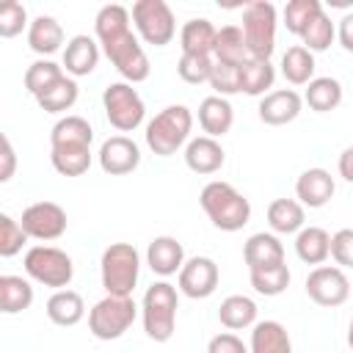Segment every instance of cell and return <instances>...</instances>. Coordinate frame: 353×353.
<instances>
[{"instance_id":"28","label":"cell","mask_w":353,"mask_h":353,"mask_svg":"<svg viewBox=\"0 0 353 353\" xmlns=\"http://www.w3.org/2000/svg\"><path fill=\"white\" fill-rule=\"evenodd\" d=\"M50 163L61 176H83L91 168V146L83 143L50 146Z\"/></svg>"},{"instance_id":"18","label":"cell","mask_w":353,"mask_h":353,"mask_svg":"<svg viewBox=\"0 0 353 353\" xmlns=\"http://www.w3.org/2000/svg\"><path fill=\"white\" fill-rule=\"evenodd\" d=\"M99 63V41L94 36L77 33L63 47V69L69 77H85Z\"/></svg>"},{"instance_id":"10","label":"cell","mask_w":353,"mask_h":353,"mask_svg":"<svg viewBox=\"0 0 353 353\" xmlns=\"http://www.w3.org/2000/svg\"><path fill=\"white\" fill-rule=\"evenodd\" d=\"M130 17L138 36L152 47H165L176 36V19L165 0H138L132 3Z\"/></svg>"},{"instance_id":"12","label":"cell","mask_w":353,"mask_h":353,"mask_svg":"<svg viewBox=\"0 0 353 353\" xmlns=\"http://www.w3.org/2000/svg\"><path fill=\"white\" fill-rule=\"evenodd\" d=\"M25 234L30 240H41V243H50V240H58L63 232H66V210L55 201H36L30 207L22 210V218H19Z\"/></svg>"},{"instance_id":"8","label":"cell","mask_w":353,"mask_h":353,"mask_svg":"<svg viewBox=\"0 0 353 353\" xmlns=\"http://www.w3.org/2000/svg\"><path fill=\"white\" fill-rule=\"evenodd\" d=\"M276 25H279V14L273 3L254 0L243 8V36L251 58L270 61L276 50Z\"/></svg>"},{"instance_id":"31","label":"cell","mask_w":353,"mask_h":353,"mask_svg":"<svg viewBox=\"0 0 353 353\" xmlns=\"http://www.w3.org/2000/svg\"><path fill=\"white\" fill-rule=\"evenodd\" d=\"M30 303H33L30 281L22 276L3 273L0 276V312L3 314H19V312L30 309Z\"/></svg>"},{"instance_id":"33","label":"cell","mask_w":353,"mask_h":353,"mask_svg":"<svg viewBox=\"0 0 353 353\" xmlns=\"http://www.w3.org/2000/svg\"><path fill=\"white\" fill-rule=\"evenodd\" d=\"M212 55H215V61L243 66V63L251 58V55H248L245 36H243V28H237V25H223V28H218V39H215Z\"/></svg>"},{"instance_id":"41","label":"cell","mask_w":353,"mask_h":353,"mask_svg":"<svg viewBox=\"0 0 353 353\" xmlns=\"http://www.w3.org/2000/svg\"><path fill=\"white\" fill-rule=\"evenodd\" d=\"M28 240H30V237L25 234L22 223H19L17 218H11L8 212H3V215H0V256L8 259V256H14V254H19Z\"/></svg>"},{"instance_id":"26","label":"cell","mask_w":353,"mask_h":353,"mask_svg":"<svg viewBox=\"0 0 353 353\" xmlns=\"http://www.w3.org/2000/svg\"><path fill=\"white\" fill-rule=\"evenodd\" d=\"M28 44L36 55H52L61 50L63 44V28L55 17H47V14H39L36 19H30V28H28Z\"/></svg>"},{"instance_id":"40","label":"cell","mask_w":353,"mask_h":353,"mask_svg":"<svg viewBox=\"0 0 353 353\" xmlns=\"http://www.w3.org/2000/svg\"><path fill=\"white\" fill-rule=\"evenodd\" d=\"M323 11V3L320 0H290L287 6H284V28L292 33V36H298L301 39V33H303V28L317 17Z\"/></svg>"},{"instance_id":"11","label":"cell","mask_w":353,"mask_h":353,"mask_svg":"<svg viewBox=\"0 0 353 353\" xmlns=\"http://www.w3.org/2000/svg\"><path fill=\"white\" fill-rule=\"evenodd\" d=\"M306 295L317 306L334 309V306H342L350 298V281H347L342 268H336V265H317L306 276Z\"/></svg>"},{"instance_id":"34","label":"cell","mask_w":353,"mask_h":353,"mask_svg":"<svg viewBox=\"0 0 353 353\" xmlns=\"http://www.w3.org/2000/svg\"><path fill=\"white\" fill-rule=\"evenodd\" d=\"M303 102H306L314 113L336 110L339 102H342V83H339L336 77H314V80L306 85Z\"/></svg>"},{"instance_id":"20","label":"cell","mask_w":353,"mask_h":353,"mask_svg":"<svg viewBox=\"0 0 353 353\" xmlns=\"http://www.w3.org/2000/svg\"><path fill=\"white\" fill-rule=\"evenodd\" d=\"M243 262L248 270H262L284 262V245L273 232H256L243 243Z\"/></svg>"},{"instance_id":"39","label":"cell","mask_w":353,"mask_h":353,"mask_svg":"<svg viewBox=\"0 0 353 353\" xmlns=\"http://www.w3.org/2000/svg\"><path fill=\"white\" fill-rule=\"evenodd\" d=\"M334 39H336V25L331 22V17H328L325 11H320V14L303 28V33H301V41H303V47H306L309 52H323V50H328V47L334 44Z\"/></svg>"},{"instance_id":"7","label":"cell","mask_w":353,"mask_h":353,"mask_svg":"<svg viewBox=\"0 0 353 353\" xmlns=\"http://www.w3.org/2000/svg\"><path fill=\"white\" fill-rule=\"evenodd\" d=\"M25 273L36 284L52 287V290H66L74 279V262L66 251L55 245H33L25 254Z\"/></svg>"},{"instance_id":"48","label":"cell","mask_w":353,"mask_h":353,"mask_svg":"<svg viewBox=\"0 0 353 353\" xmlns=\"http://www.w3.org/2000/svg\"><path fill=\"white\" fill-rule=\"evenodd\" d=\"M336 39H339L342 50L353 52V11L339 19V25H336Z\"/></svg>"},{"instance_id":"5","label":"cell","mask_w":353,"mask_h":353,"mask_svg":"<svg viewBox=\"0 0 353 353\" xmlns=\"http://www.w3.org/2000/svg\"><path fill=\"white\" fill-rule=\"evenodd\" d=\"M141 273V254L132 243H110L99 259V279L105 295H132Z\"/></svg>"},{"instance_id":"37","label":"cell","mask_w":353,"mask_h":353,"mask_svg":"<svg viewBox=\"0 0 353 353\" xmlns=\"http://www.w3.org/2000/svg\"><path fill=\"white\" fill-rule=\"evenodd\" d=\"M66 72H63V63H55V61H50V58H39V61H33L28 69H25V88H28V94H33V99L41 94V91H47L52 83H58L61 77H63Z\"/></svg>"},{"instance_id":"38","label":"cell","mask_w":353,"mask_h":353,"mask_svg":"<svg viewBox=\"0 0 353 353\" xmlns=\"http://www.w3.org/2000/svg\"><path fill=\"white\" fill-rule=\"evenodd\" d=\"M248 279H251V287L265 295V298H276L281 295L287 287H290V268L287 262L281 265H273V268H262V270H248Z\"/></svg>"},{"instance_id":"3","label":"cell","mask_w":353,"mask_h":353,"mask_svg":"<svg viewBox=\"0 0 353 353\" xmlns=\"http://www.w3.org/2000/svg\"><path fill=\"white\" fill-rule=\"evenodd\" d=\"M190 130H193V113H190V108H185V105H168L154 119H149L143 138H146V146L157 157H171L182 146H188Z\"/></svg>"},{"instance_id":"9","label":"cell","mask_w":353,"mask_h":353,"mask_svg":"<svg viewBox=\"0 0 353 353\" xmlns=\"http://www.w3.org/2000/svg\"><path fill=\"white\" fill-rule=\"evenodd\" d=\"M102 108H105V119L119 132L138 130L143 124V116H146V105H143L138 88H132V83H124V80L105 85V91H102Z\"/></svg>"},{"instance_id":"14","label":"cell","mask_w":353,"mask_h":353,"mask_svg":"<svg viewBox=\"0 0 353 353\" xmlns=\"http://www.w3.org/2000/svg\"><path fill=\"white\" fill-rule=\"evenodd\" d=\"M99 168L110 176H124L132 174L141 165V149L132 138L127 135H110L108 141H102L99 152H97Z\"/></svg>"},{"instance_id":"45","label":"cell","mask_w":353,"mask_h":353,"mask_svg":"<svg viewBox=\"0 0 353 353\" xmlns=\"http://www.w3.org/2000/svg\"><path fill=\"white\" fill-rule=\"evenodd\" d=\"M331 256L336 268L353 270V229H339L331 234Z\"/></svg>"},{"instance_id":"44","label":"cell","mask_w":353,"mask_h":353,"mask_svg":"<svg viewBox=\"0 0 353 353\" xmlns=\"http://www.w3.org/2000/svg\"><path fill=\"white\" fill-rule=\"evenodd\" d=\"M25 28H30L28 22V8L17 0H6L0 6V36L3 39H14L19 36Z\"/></svg>"},{"instance_id":"19","label":"cell","mask_w":353,"mask_h":353,"mask_svg":"<svg viewBox=\"0 0 353 353\" xmlns=\"http://www.w3.org/2000/svg\"><path fill=\"white\" fill-rule=\"evenodd\" d=\"M146 265L152 268V273H157L163 279L179 273L182 265H185V248H182V243L176 237H171V234L154 237L146 245Z\"/></svg>"},{"instance_id":"35","label":"cell","mask_w":353,"mask_h":353,"mask_svg":"<svg viewBox=\"0 0 353 353\" xmlns=\"http://www.w3.org/2000/svg\"><path fill=\"white\" fill-rule=\"evenodd\" d=\"M77 94H80L77 80L69 77V74H63L58 83H52L47 91H41V94L36 97V102H39V108H41L44 113H66V110L77 102Z\"/></svg>"},{"instance_id":"13","label":"cell","mask_w":353,"mask_h":353,"mask_svg":"<svg viewBox=\"0 0 353 353\" xmlns=\"http://www.w3.org/2000/svg\"><path fill=\"white\" fill-rule=\"evenodd\" d=\"M218 281H221V270H218V262L210 256H190L176 273V290L193 301L210 298L218 290Z\"/></svg>"},{"instance_id":"6","label":"cell","mask_w":353,"mask_h":353,"mask_svg":"<svg viewBox=\"0 0 353 353\" xmlns=\"http://www.w3.org/2000/svg\"><path fill=\"white\" fill-rule=\"evenodd\" d=\"M135 317H138V306H135L132 295H127V298H121V295H105L88 312V331L97 339L110 342V339L124 336V331L135 323Z\"/></svg>"},{"instance_id":"15","label":"cell","mask_w":353,"mask_h":353,"mask_svg":"<svg viewBox=\"0 0 353 353\" xmlns=\"http://www.w3.org/2000/svg\"><path fill=\"white\" fill-rule=\"evenodd\" d=\"M301 108H303V97L292 88H276L270 94H265L259 99V119L270 127H281V124H290L301 116Z\"/></svg>"},{"instance_id":"49","label":"cell","mask_w":353,"mask_h":353,"mask_svg":"<svg viewBox=\"0 0 353 353\" xmlns=\"http://www.w3.org/2000/svg\"><path fill=\"white\" fill-rule=\"evenodd\" d=\"M336 171H339V176H342L345 182H353V146L342 149L339 163H336Z\"/></svg>"},{"instance_id":"46","label":"cell","mask_w":353,"mask_h":353,"mask_svg":"<svg viewBox=\"0 0 353 353\" xmlns=\"http://www.w3.org/2000/svg\"><path fill=\"white\" fill-rule=\"evenodd\" d=\"M207 353H251V350H248V345H243V339L237 334L223 331L207 342Z\"/></svg>"},{"instance_id":"42","label":"cell","mask_w":353,"mask_h":353,"mask_svg":"<svg viewBox=\"0 0 353 353\" xmlns=\"http://www.w3.org/2000/svg\"><path fill=\"white\" fill-rule=\"evenodd\" d=\"M212 63H215L212 55H182L176 63V74L190 85H201V83H210Z\"/></svg>"},{"instance_id":"50","label":"cell","mask_w":353,"mask_h":353,"mask_svg":"<svg viewBox=\"0 0 353 353\" xmlns=\"http://www.w3.org/2000/svg\"><path fill=\"white\" fill-rule=\"evenodd\" d=\"M347 345L353 347V317H350V325H347Z\"/></svg>"},{"instance_id":"47","label":"cell","mask_w":353,"mask_h":353,"mask_svg":"<svg viewBox=\"0 0 353 353\" xmlns=\"http://www.w3.org/2000/svg\"><path fill=\"white\" fill-rule=\"evenodd\" d=\"M17 171V152L8 135L0 138V182H8Z\"/></svg>"},{"instance_id":"32","label":"cell","mask_w":353,"mask_h":353,"mask_svg":"<svg viewBox=\"0 0 353 353\" xmlns=\"http://www.w3.org/2000/svg\"><path fill=\"white\" fill-rule=\"evenodd\" d=\"M281 74L292 85H309L314 80V52H309L303 44L287 47L281 55Z\"/></svg>"},{"instance_id":"17","label":"cell","mask_w":353,"mask_h":353,"mask_svg":"<svg viewBox=\"0 0 353 353\" xmlns=\"http://www.w3.org/2000/svg\"><path fill=\"white\" fill-rule=\"evenodd\" d=\"M226 163V152L221 146L218 138H210V135H199V138H190L188 146H185V165L193 171V174H215L221 171Z\"/></svg>"},{"instance_id":"29","label":"cell","mask_w":353,"mask_h":353,"mask_svg":"<svg viewBox=\"0 0 353 353\" xmlns=\"http://www.w3.org/2000/svg\"><path fill=\"white\" fill-rule=\"evenodd\" d=\"M276 83V69L270 61H262V58H248L243 66H240V91L248 94V97H265L270 94Z\"/></svg>"},{"instance_id":"1","label":"cell","mask_w":353,"mask_h":353,"mask_svg":"<svg viewBox=\"0 0 353 353\" xmlns=\"http://www.w3.org/2000/svg\"><path fill=\"white\" fill-rule=\"evenodd\" d=\"M130 8L119 3H108L94 17V39L99 41L108 61L116 66V72L124 77V83H143L152 72L149 58L138 41V36L130 28Z\"/></svg>"},{"instance_id":"16","label":"cell","mask_w":353,"mask_h":353,"mask_svg":"<svg viewBox=\"0 0 353 353\" xmlns=\"http://www.w3.org/2000/svg\"><path fill=\"white\" fill-rule=\"evenodd\" d=\"M334 190H336V185H334L331 171H325V168H320V165L301 171V176L295 179V199H298L303 207H309V210L325 207V204L331 201Z\"/></svg>"},{"instance_id":"21","label":"cell","mask_w":353,"mask_h":353,"mask_svg":"<svg viewBox=\"0 0 353 353\" xmlns=\"http://www.w3.org/2000/svg\"><path fill=\"white\" fill-rule=\"evenodd\" d=\"M218 39V28L207 17H193L179 30L182 55H212Z\"/></svg>"},{"instance_id":"24","label":"cell","mask_w":353,"mask_h":353,"mask_svg":"<svg viewBox=\"0 0 353 353\" xmlns=\"http://www.w3.org/2000/svg\"><path fill=\"white\" fill-rule=\"evenodd\" d=\"M251 353H292V339L279 320H256L251 328Z\"/></svg>"},{"instance_id":"43","label":"cell","mask_w":353,"mask_h":353,"mask_svg":"<svg viewBox=\"0 0 353 353\" xmlns=\"http://www.w3.org/2000/svg\"><path fill=\"white\" fill-rule=\"evenodd\" d=\"M210 88L215 91V97L240 94V66L215 61L212 63V74H210Z\"/></svg>"},{"instance_id":"23","label":"cell","mask_w":353,"mask_h":353,"mask_svg":"<svg viewBox=\"0 0 353 353\" xmlns=\"http://www.w3.org/2000/svg\"><path fill=\"white\" fill-rule=\"evenodd\" d=\"M44 312H47L50 323H55L61 328H72L85 317V303H83V295L74 290H55L47 298Z\"/></svg>"},{"instance_id":"25","label":"cell","mask_w":353,"mask_h":353,"mask_svg":"<svg viewBox=\"0 0 353 353\" xmlns=\"http://www.w3.org/2000/svg\"><path fill=\"white\" fill-rule=\"evenodd\" d=\"M268 223L273 234H298L306 223V207L298 199H276L268 204Z\"/></svg>"},{"instance_id":"22","label":"cell","mask_w":353,"mask_h":353,"mask_svg":"<svg viewBox=\"0 0 353 353\" xmlns=\"http://www.w3.org/2000/svg\"><path fill=\"white\" fill-rule=\"evenodd\" d=\"M199 124L204 130V135L210 138H223L232 124H234V110L232 102L226 97H204L199 105Z\"/></svg>"},{"instance_id":"30","label":"cell","mask_w":353,"mask_h":353,"mask_svg":"<svg viewBox=\"0 0 353 353\" xmlns=\"http://www.w3.org/2000/svg\"><path fill=\"white\" fill-rule=\"evenodd\" d=\"M256 312L259 309L248 295H229L218 306V320L229 331H243V328H254Z\"/></svg>"},{"instance_id":"2","label":"cell","mask_w":353,"mask_h":353,"mask_svg":"<svg viewBox=\"0 0 353 353\" xmlns=\"http://www.w3.org/2000/svg\"><path fill=\"white\" fill-rule=\"evenodd\" d=\"M199 204L221 232H240L251 221V201L223 179L207 182L199 193Z\"/></svg>"},{"instance_id":"27","label":"cell","mask_w":353,"mask_h":353,"mask_svg":"<svg viewBox=\"0 0 353 353\" xmlns=\"http://www.w3.org/2000/svg\"><path fill=\"white\" fill-rule=\"evenodd\" d=\"M295 254L303 265H323L331 256V234L323 226H303L295 234Z\"/></svg>"},{"instance_id":"36","label":"cell","mask_w":353,"mask_h":353,"mask_svg":"<svg viewBox=\"0 0 353 353\" xmlns=\"http://www.w3.org/2000/svg\"><path fill=\"white\" fill-rule=\"evenodd\" d=\"M91 141H94V130L83 116H63L50 130V146H63V143L91 146Z\"/></svg>"},{"instance_id":"4","label":"cell","mask_w":353,"mask_h":353,"mask_svg":"<svg viewBox=\"0 0 353 353\" xmlns=\"http://www.w3.org/2000/svg\"><path fill=\"white\" fill-rule=\"evenodd\" d=\"M176 309H179V295L176 287L168 281H154L141 301V320L143 331L152 342H168L176 328Z\"/></svg>"}]
</instances>
